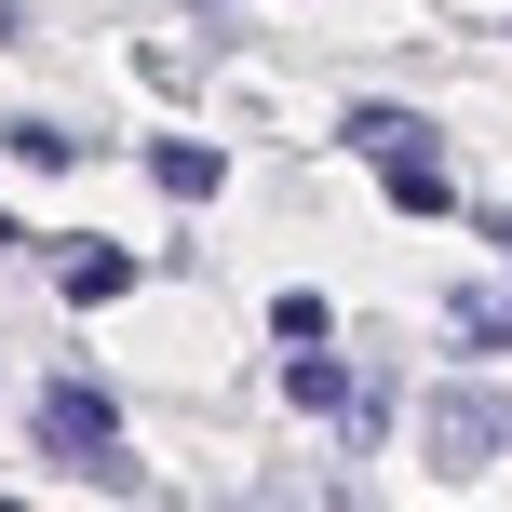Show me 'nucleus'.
I'll use <instances>...</instances> for the list:
<instances>
[{
  "label": "nucleus",
  "mask_w": 512,
  "mask_h": 512,
  "mask_svg": "<svg viewBox=\"0 0 512 512\" xmlns=\"http://www.w3.org/2000/svg\"><path fill=\"white\" fill-rule=\"evenodd\" d=\"M41 459H54V472H95V486H135L122 405H108L95 378H54V391H41Z\"/></svg>",
  "instance_id": "1"
},
{
  "label": "nucleus",
  "mask_w": 512,
  "mask_h": 512,
  "mask_svg": "<svg viewBox=\"0 0 512 512\" xmlns=\"http://www.w3.org/2000/svg\"><path fill=\"white\" fill-rule=\"evenodd\" d=\"M432 445H445L459 472H472V459H499V445H512V405H499V391H472V378H459V391L432 405Z\"/></svg>",
  "instance_id": "2"
},
{
  "label": "nucleus",
  "mask_w": 512,
  "mask_h": 512,
  "mask_svg": "<svg viewBox=\"0 0 512 512\" xmlns=\"http://www.w3.org/2000/svg\"><path fill=\"white\" fill-rule=\"evenodd\" d=\"M149 176L176 189V203H203V189H216V149H189V135H162V149H149Z\"/></svg>",
  "instance_id": "3"
},
{
  "label": "nucleus",
  "mask_w": 512,
  "mask_h": 512,
  "mask_svg": "<svg viewBox=\"0 0 512 512\" xmlns=\"http://www.w3.org/2000/svg\"><path fill=\"white\" fill-rule=\"evenodd\" d=\"M324 324H337V310L310 297V283H297V297H270V337H283V351H324Z\"/></svg>",
  "instance_id": "4"
},
{
  "label": "nucleus",
  "mask_w": 512,
  "mask_h": 512,
  "mask_svg": "<svg viewBox=\"0 0 512 512\" xmlns=\"http://www.w3.org/2000/svg\"><path fill=\"white\" fill-rule=\"evenodd\" d=\"M283 378H297V405H310V418H351V378H337L324 351H297V364H283Z\"/></svg>",
  "instance_id": "5"
},
{
  "label": "nucleus",
  "mask_w": 512,
  "mask_h": 512,
  "mask_svg": "<svg viewBox=\"0 0 512 512\" xmlns=\"http://www.w3.org/2000/svg\"><path fill=\"white\" fill-rule=\"evenodd\" d=\"M445 324H459V351H512V297H459Z\"/></svg>",
  "instance_id": "6"
},
{
  "label": "nucleus",
  "mask_w": 512,
  "mask_h": 512,
  "mask_svg": "<svg viewBox=\"0 0 512 512\" xmlns=\"http://www.w3.org/2000/svg\"><path fill=\"white\" fill-rule=\"evenodd\" d=\"M14 27H27V14H14V0H0V41H14Z\"/></svg>",
  "instance_id": "7"
}]
</instances>
